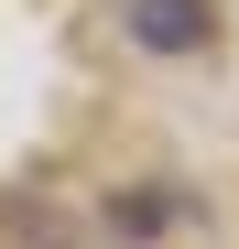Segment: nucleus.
<instances>
[{
	"instance_id": "nucleus-1",
	"label": "nucleus",
	"mask_w": 239,
	"mask_h": 249,
	"mask_svg": "<svg viewBox=\"0 0 239 249\" xmlns=\"http://www.w3.org/2000/svg\"><path fill=\"white\" fill-rule=\"evenodd\" d=\"M120 22H131V44H152V54H196V44L218 33V11H207V0H131Z\"/></svg>"
}]
</instances>
